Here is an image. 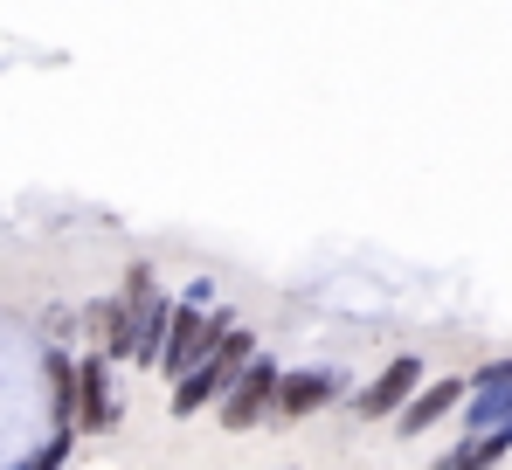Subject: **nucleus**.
Here are the masks:
<instances>
[{"instance_id": "1", "label": "nucleus", "mask_w": 512, "mask_h": 470, "mask_svg": "<svg viewBox=\"0 0 512 470\" xmlns=\"http://www.w3.org/2000/svg\"><path fill=\"white\" fill-rule=\"evenodd\" d=\"M236 332V318L229 312H215L208 305V284H194L187 298H173V318H167V339H160V374L167 381H180V374H194L208 353H222V339Z\"/></svg>"}, {"instance_id": "2", "label": "nucleus", "mask_w": 512, "mask_h": 470, "mask_svg": "<svg viewBox=\"0 0 512 470\" xmlns=\"http://www.w3.org/2000/svg\"><path fill=\"white\" fill-rule=\"evenodd\" d=\"M277 374H284V367H277L270 353H256L250 367H243V374H236V381L222 388V401H215L222 429H236V436H243V429H256V422H270V401H277Z\"/></svg>"}, {"instance_id": "3", "label": "nucleus", "mask_w": 512, "mask_h": 470, "mask_svg": "<svg viewBox=\"0 0 512 470\" xmlns=\"http://www.w3.org/2000/svg\"><path fill=\"white\" fill-rule=\"evenodd\" d=\"M416 388H423V360H416V353H395L367 388L353 394V415H360V422H381V415L409 408V394H416Z\"/></svg>"}, {"instance_id": "4", "label": "nucleus", "mask_w": 512, "mask_h": 470, "mask_svg": "<svg viewBox=\"0 0 512 470\" xmlns=\"http://www.w3.org/2000/svg\"><path fill=\"white\" fill-rule=\"evenodd\" d=\"M333 394H340V374H326V367H284L270 415H277V422H305V415H319Z\"/></svg>"}, {"instance_id": "5", "label": "nucleus", "mask_w": 512, "mask_h": 470, "mask_svg": "<svg viewBox=\"0 0 512 470\" xmlns=\"http://www.w3.org/2000/svg\"><path fill=\"white\" fill-rule=\"evenodd\" d=\"M77 429H118V394H111V360L84 353L77 360Z\"/></svg>"}, {"instance_id": "6", "label": "nucleus", "mask_w": 512, "mask_h": 470, "mask_svg": "<svg viewBox=\"0 0 512 470\" xmlns=\"http://www.w3.org/2000/svg\"><path fill=\"white\" fill-rule=\"evenodd\" d=\"M478 401L464 408L471 415V436H492V429H506L512 436V360H492V367H478Z\"/></svg>"}, {"instance_id": "7", "label": "nucleus", "mask_w": 512, "mask_h": 470, "mask_svg": "<svg viewBox=\"0 0 512 470\" xmlns=\"http://www.w3.org/2000/svg\"><path fill=\"white\" fill-rule=\"evenodd\" d=\"M464 394H471V388H464L457 374H450V381H429V388L409 394V408L395 415V429H402V436H423V429H436V422H443V415H450Z\"/></svg>"}, {"instance_id": "8", "label": "nucleus", "mask_w": 512, "mask_h": 470, "mask_svg": "<svg viewBox=\"0 0 512 470\" xmlns=\"http://www.w3.org/2000/svg\"><path fill=\"white\" fill-rule=\"evenodd\" d=\"M222 388H229V367L208 353L194 374H180V381H173V415H201V408H215V401H222Z\"/></svg>"}, {"instance_id": "9", "label": "nucleus", "mask_w": 512, "mask_h": 470, "mask_svg": "<svg viewBox=\"0 0 512 470\" xmlns=\"http://www.w3.org/2000/svg\"><path fill=\"white\" fill-rule=\"evenodd\" d=\"M167 318H173V298H153L146 312H139V325H132V346H125V360H160V339H167Z\"/></svg>"}, {"instance_id": "10", "label": "nucleus", "mask_w": 512, "mask_h": 470, "mask_svg": "<svg viewBox=\"0 0 512 470\" xmlns=\"http://www.w3.org/2000/svg\"><path fill=\"white\" fill-rule=\"evenodd\" d=\"M506 450H512L506 429H492V436H464V443H457V450H450V457H443L436 470H492L499 457H506Z\"/></svg>"}]
</instances>
